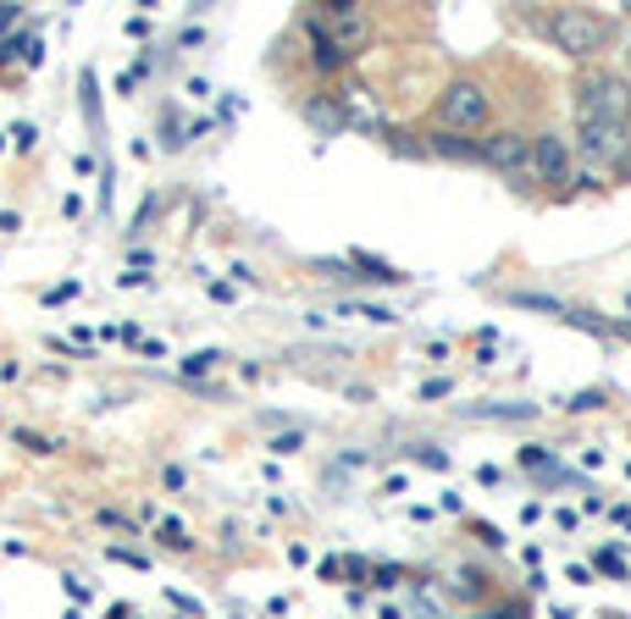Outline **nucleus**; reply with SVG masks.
<instances>
[{
	"mask_svg": "<svg viewBox=\"0 0 631 619\" xmlns=\"http://www.w3.org/2000/svg\"><path fill=\"white\" fill-rule=\"evenodd\" d=\"M548 40H554L565 56L587 62V56H598V51L609 45V23H603L598 12H587V7H565V12L548 23Z\"/></svg>",
	"mask_w": 631,
	"mask_h": 619,
	"instance_id": "obj_1",
	"label": "nucleus"
},
{
	"mask_svg": "<svg viewBox=\"0 0 631 619\" xmlns=\"http://www.w3.org/2000/svg\"><path fill=\"white\" fill-rule=\"evenodd\" d=\"M576 122H631V84L614 73H592L576 100Z\"/></svg>",
	"mask_w": 631,
	"mask_h": 619,
	"instance_id": "obj_2",
	"label": "nucleus"
},
{
	"mask_svg": "<svg viewBox=\"0 0 631 619\" xmlns=\"http://www.w3.org/2000/svg\"><path fill=\"white\" fill-rule=\"evenodd\" d=\"M438 122H443V134H471V128H482V122H488V95H482V84H471V78L449 84L443 100H438Z\"/></svg>",
	"mask_w": 631,
	"mask_h": 619,
	"instance_id": "obj_3",
	"label": "nucleus"
},
{
	"mask_svg": "<svg viewBox=\"0 0 631 619\" xmlns=\"http://www.w3.org/2000/svg\"><path fill=\"white\" fill-rule=\"evenodd\" d=\"M581 156L598 167H625L631 156V122H581Z\"/></svg>",
	"mask_w": 631,
	"mask_h": 619,
	"instance_id": "obj_4",
	"label": "nucleus"
},
{
	"mask_svg": "<svg viewBox=\"0 0 631 619\" xmlns=\"http://www.w3.org/2000/svg\"><path fill=\"white\" fill-rule=\"evenodd\" d=\"M328 40L339 45V56L350 62V56H361L366 45H372V18L361 12V7H328Z\"/></svg>",
	"mask_w": 631,
	"mask_h": 619,
	"instance_id": "obj_5",
	"label": "nucleus"
},
{
	"mask_svg": "<svg viewBox=\"0 0 631 619\" xmlns=\"http://www.w3.org/2000/svg\"><path fill=\"white\" fill-rule=\"evenodd\" d=\"M477 161L499 167L504 178H521V172H532V139H521V134H488L477 145Z\"/></svg>",
	"mask_w": 631,
	"mask_h": 619,
	"instance_id": "obj_6",
	"label": "nucleus"
},
{
	"mask_svg": "<svg viewBox=\"0 0 631 619\" xmlns=\"http://www.w3.org/2000/svg\"><path fill=\"white\" fill-rule=\"evenodd\" d=\"M532 178L537 183H570V145L559 134H537L532 139Z\"/></svg>",
	"mask_w": 631,
	"mask_h": 619,
	"instance_id": "obj_7",
	"label": "nucleus"
},
{
	"mask_svg": "<svg viewBox=\"0 0 631 619\" xmlns=\"http://www.w3.org/2000/svg\"><path fill=\"white\" fill-rule=\"evenodd\" d=\"M310 122L328 128V134H339V128H344V111H339L333 100H310Z\"/></svg>",
	"mask_w": 631,
	"mask_h": 619,
	"instance_id": "obj_8",
	"label": "nucleus"
},
{
	"mask_svg": "<svg viewBox=\"0 0 631 619\" xmlns=\"http://www.w3.org/2000/svg\"><path fill=\"white\" fill-rule=\"evenodd\" d=\"M466 415H488V420H510V415H521V420H526L532 404H471Z\"/></svg>",
	"mask_w": 631,
	"mask_h": 619,
	"instance_id": "obj_9",
	"label": "nucleus"
},
{
	"mask_svg": "<svg viewBox=\"0 0 631 619\" xmlns=\"http://www.w3.org/2000/svg\"><path fill=\"white\" fill-rule=\"evenodd\" d=\"M432 150H443V156H454V161H471V156H477V145H466V139H454V134H432Z\"/></svg>",
	"mask_w": 631,
	"mask_h": 619,
	"instance_id": "obj_10",
	"label": "nucleus"
},
{
	"mask_svg": "<svg viewBox=\"0 0 631 619\" xmlns=\"http://www.w3.org/2000/svg\"><path fill=\"white\" fill-rule=\"evenodd\" d=\"M515 305H521V310H548V316H565V305H559V299H548V294H515Z\"/></svg>",
	"mask_w": 631,
	"mask_h": 619,
	"instance_id": "obj_11",
	"label": "nucleus"
},
{
	"mask_svg": "<svg viewBox=\"0 0 631 619\" xmlns=\"http://www.w3.org/2000/svg\"><path fill=\"white\" fill-rule=\"evenodd\" d=\"M216 360H222L216 349H200V354H189V360H183V371H189V376H200V371H211Z\"/></svg>",
	"mask_w": 631,
	"mask_h": 619,
	"instance_id": "obj_12",
	"label": "nucleus"
},
{
	"mask_svg": "<svg viewBox=\"0 0 631 619\" xmlns=\"http://www.w3.org/2000/svg\"><path fill=\"white\" fill-rule=\"evenodd\" d=\"M156 531L167 536V547H189V536H183V525H178V520H161Z\"/></svg>",
	"mask_w": 631,
	"mask_h": 619,
	"instance_id": "obj_13",
	"label": "nucleus"
},
{
	"mask_svg": "<svg viewBox=\"0 0 631 619\" xmlns=\"http://www.w3.org/2000/svg\"><path fill=\"white\" fill-rule=\"evenodd\" d=\"M299 442H304V437H299V431H288V437H271V453H293V448H299Z\"/></svg>",
	"mask_w": 631,
	"mask_h": 619,
	"instance_id": "obj_14",
	"label": "nucleus"
},
{
	"mask_svg": "<svg viewBox=\"0 0 631 619\" xmlns=\"http://www.w3.org/2000/svg\"><path fill=\"white\" fill-rule=\"evenodd\" d=\"M416 459H421V465H432V470H443V465H449V453H438V448H416Z\"/></svg>",
	"mask_w": 631,
	"mask_h": 619,
	"instance_id": "obj_15",
	"label": "nucleus"
},
{
	"mask_svg": "<svg viewBox=\"0 0 631 619\" xmlns=\"http://www.w3.org/2000/svg\"><path fill=\"white\" fill-rule=\"evenodd\" d=\"M482 619H526L521 608H493V613H482Z\"/></svg>",
	"mask_w": 631,
	"mask_h": 619,
	"instance_id": "obj_16",
	"label": "nucleus"
},
{
	"mask_svg": "<svg viewBox=\"0 0 631 619\" xmlns=\"http://www.w3.org/2000/svg\"><path fill=\"white\" fill-rule=\"evenodd\" d=\"M7 23H18V7H0V29H7Z\"/></svg>",
	"mask_w": 631,
	"mask_h": 619,
	"instance_id": "obj_17",
	"label": "nucleus"
},
{
	"mask_svg": "<svg viewBox=\"0 0 631 619\" xmlns=\"http://www.w3.org/2000/svg\"><path fill=\"white\" fill-rule=\"evenodd\" d=\"M625 167H631V156H625Z\"/></svg>",
	"mask_w": 631,
	"mask_h": 619,
	"instance_id": "obj_18",
	"label": "nucleus"
}]
</instances>
